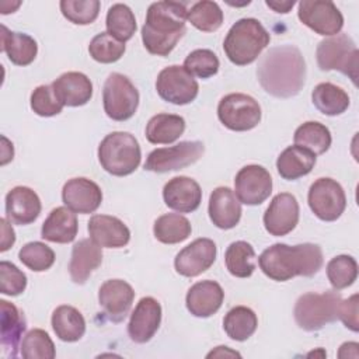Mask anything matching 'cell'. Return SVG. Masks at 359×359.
<instances>
[{
  "instance_id": "6da1fadb",
  "label": "cell",
  "mask_w": 359,
  "mask_h": 359,
  "mask_svg": "<svg viewBox=\"0 0 359 359\" xmlns=\"http://www.w3.org/2000/svg\"><path fill=\"white\" fill-rule=\"evenodd\" d=\"M262 88L278 98H289L302 90L306 79V63L293 45H280L269 49L257 69Z\"/></svg>"
},
{
  "instance_id": "7a4b0ae2",
  "label": "cell",
  "mask_w": 359,
  "mask_h": 359,
  "mask_svg": "<svg viewBox=\"0 0 359 359\" xmlns=\"http://www.w3.org/2000/svg\"><path fill=\"white\" fill-rule=\"evenodd\" d=\"M261 271L276 282H286L294 276H313L323 266L320 245L303 243L297 245L273 244L258 258Z\"/></svg>"
},
{
  "instance_id": "3957f363",
  "label": "cell",
  "mask_w": 359,
  "mask_h": 359,
  "mask_svg": "<svg viewBox=\"0 0 359 359\" xmlns=\"http://www.w3.org/2000/svg\"><path fill=\"white\" fill-rule=\"evenodd\" d=\"M188 10L180 1H156L147 8L142 27L144 48L157 56H167L185 34Z\"/></svg>"
},
{
  "instance_id": "277c9868",
  "label": "cell",
  "mask_w": 359,
  "mask_h": 359,
  "mask_svg": "<svg viewBox=\"0 0 359 359\" xmlns=\"http://www.w3.org/2000/svg\"><path fill=\"white\" fill-rule=\"evenodd\" d=\"M271 41L269 32L255 18H241L229 29L223 49L229 60L237 66L252 63Z\"/></svg>"
},
{
  "instance_id": "5b68a950",
  "label": "cell",
  "mask_w": 359,
  "mask_h": 359,
  "mask_svg": "<svg viewBox=\"0 0 359 359\" xmlns=\"http://www.w3.org/2000/svg\"><path fill=\"white\" fill-rule=\"evenodd\" d=\"M142 151L139 142L129 132H112L98 146L101 167L116 177L132 174L140 164Z\"/></svg>"
},
{
  "instance_id": "8992f818",
  "label": "cell",
  "mask_w": 359,
  "mask_h": 359,
  "mask_svg": "<svg viewBox=\"0 0 359 359\" xmlns=\"http://www.w3.org/2000/svg\"><path fill=\"white\" fill-rule=\"evenodd\" d=\"M341 300L337 292L304 293L294 304V320L304 331H318L338 318Z\"/></svg>"
},
{
  "instance_id": "52a82bcc",
  "label": "cell",
  "mask_w": 359,
  "mask_h": 359,
  "mask_svg": "<svg viewBox=\"0 0 359 359\" xmlns=\"http://www.w3.org/2000/svg\"><path fill=\"white\" fill-rule=\"evenodd\" d=\"M317 63L321 70H339L346 74L353 84L358 83L359 52L353 39L346 34H337L318 43Z\"/></svg>"
},
{
  "instance_id": "ba28073f",
  "label": "cell",
  "mask_w": 359,
  "mask_h": 359,
  "mask_svg": "<svg viewBox=\"0 0 359 359\" xmlns=\"http://www.w3.org/2000/svg\"><path fill=\"white\" fill-rule=\"evenodd\" d=\"M102 101L105 114L114 121L132 118L139 105V93L133 83L121 73H111L104 83Z\"/></svg>"
},
{
  "instance_id": "9c48e42d",
  "label": "cell",
  "mask_w": 359,
  "mask_h": 359,
  "mask_svg": "<svg viewBox=\"0 0 359 359\" xmlns=\"http://www.w3.org/2000/svg\"><path fill=\"white\" fill-rule=\"evenodd\" d=\"M217 116L227 129L245 132L259 123L261 107L251 95L231 93L219 101Z\"/></svg>"
},
{
  "instance_id": "30bf717a",
  "label": "cell",
  "mask_w": 359,
  "mask_h": 359,
  "mask_svg": "<svg viewBox=\"0 0 359 359\" xmlns=\"http://www.w3.org/2000/svg\"><path fill=\"white\" fill-rule=\"evenodd\" d=\"M205 151V146L199 140L180 142L171 147L153 150L144 163V170L153 172H168L181 170L196 163Z\"/></svg>"
},
{
  "instance_id": "8fae6325",
  "label": "cell",
  "mask_w": 359,
  "mask_h": 359,
  "mask_svg": "<svg viewBox=\"0 0 359 359\" xmlns=\"http://www.w3.org/2000/svg\"><path fill=\"white\" fill-rule=\"evenodd\" d=\"M307 201L311 212L324 222L337 220L346 206L344 188L332 178L316 180L309 189Z\"/></svg>"
},
{
  "instance_id": "7c38bea8",
  "label": "cell",
  "mask_w": 359,
  "mask_h": 359,
  "mask_svg": "<svg viewBox=\"0 0 359 359\" xmlns=\"http://www.w3.org/2000/svg\"><path fill=\"white\" fill-rule=\"evenodd\" d=\"M156 90L164 101L175 105H185L196 98L199 86L184 66L172 65L164 67L158 73Z\"/></svg>"
},
{
  "instance_id": "4fadbf2b",
  "label": "cell",
  "mask_w": 359,
  "mask_h": 359,
  "mask_svg": "<svg viewBox=\"0 0 359 359\" xmlns=\"http://www.w3.org/2000/svg\"><path fill=\"white\" fill-rule=\"evenodd\" d=\"M299 20L320 35H337L344 27V17L330 0H302Z\"/></svg>"
},
{
  "instance_id": "5bb4252c",
  "label": "cell",
  "mask_w": 359,
  "mask_h": 359,
  "mask_svg": "<svg viewBox=\"0 0 359 359\" xmlns=\"http://www.w3.org/2000/svg\"><path fill=\"white\" fill-rule=\"evenodd\" d=\"M237 199L250 206L261 205L272 192V178L266 168L258 164L243 167L234 178Z\"/></svg>"
},
{
  "instance_id": "9a60e30c",
  "label": "cell",
  "mask_w": 359,
  "mask_h": 359,
  "mask_svg": "<svg viewBox=\"0 0 359 359\" xmlns=\"http://www.w3.org/2000/svg\"><path fill=\"white\" fill-rule=\"evenodd\" d=\"M216 244L213 240L202 237L184 247L174 259L175 271L187 278H194L208 271L216 259Z\"/></svg>"
},
{
  "instance_id": "2e32d148",
  "label": "cell",
  "mask_w": 359,
  "mask_h": 359,
  "mask_svg": "<svg viewBox=\"0 0 359 359\" xmlns=\"http://www.w3.org/2000/svg\"><path fill=\"white\" fill-rule=\"evenodd\" d=\"M299 222V203L294 195L280 192L273 196L264 213L265 230L276 237L290 233Z\"/></svg>"
},
{
  "instance_id": "e0dca14e",
  "label": "cell",
  "mask_w": 359,
  "mask_h": 359,
  "mask_svg": "<svg viewBox=\"0 0 359 359\" xmlns=\"http://www.w3.org/2000/svg\"><path fill=\"white\" fill-rule=\"evenodd\" d=\"M63 203L74 213H93L102 202L101 188L91 180L77 177L69 180L62 189Z\"/></svg>"
},
{
  "instance_id": "ac0fdd59",
  "label": "cell",
  "mask_w": 359,
  "mask_h": 359,
  "mask_svg": "<svg viewBox=\"0 0 359 359\" xmlns=\"http://www.w3.org/2000/svg\"><path fill=\"white\" fill-rule=\"evenodd\" d=\"M135 299V290L122 279L105 280L98 290V302L104 313L114 323L122 321L129 313Z\"/></svg>"
},
{
  "instance_id": "d6986e66",
  "label": "cell",
  "mask_w": 359,
  "mask_h": 359,
  "mask_svg": "<svg viewBox=\"0 0 359 359\" xmlns=\"http://www.w3.org/2000/svg\"><path fill=\"white\" fill-rule=\"evenodd\" d=\"M161 323L160 303L147 296L142 297L136 304L128 324V334L133 342L144 344L157 332Z\"/></svg>"
},
{
  "instance_id": "ffe728a7",
  "label": "cell",
  "mask_w": 359,
  "mask_h": 359,
  "mask_svg": "<svg viewBox=\"0 0 359 359\" xmlns=\"http://www.w3.org/2000/svg\"><path fill=\"white\" fill-rule=\"evenodd\" d=\"M163 198L170 209L180 213H191L202 202V189L189 177H174L164 185Z\"/></svg>"
},
{
  "instance_id": "44dd1931",
  "label": "cell",
  "mask_w": 359,
  "mask_h": 359,
  "mask_svg": "<svg viewBox=\"0 0 359 359\" xmlns=\"http://www.w3.org/2000/svg\"><path fill=\"white\" fill-rule=\"evenodd\" d=\"M88 234L93 241L105 248H121L130 240V231L126 224L109 215L91 216L88 220Z\"/></svg>"
},
{
  "instance_id": "7402d4cb",
  "label": "cell",
  "mask_w": 359,
  "mask_h": 359,
  "mask_svg": "<svg viewBox=\"0 0 359 359\" xmlns=\"http://www.w3.org/2000/svg\"><path fill=\"white\" fill-rule=\"evenodd\" d=\"M224 292L215 280H201L192 285L187 293L185 303L188 311L201 318L213 316L223 303Z\"/></svg>"
},
{
  "instance_id": "603a6c76",
  "label": "cell",
  "mask_w": 359,
  "mask_h": 359,
  "mask_svg": "<svg viewBox=\"0 0 359 359\" xmlns=\"http://www.w3.org/2000/svg\"><path fill=\"white\" fill-rule=\"evenodd\" d=\"M209 217L212 223L223 230L233 229L241 219V205L229 187H217L209 198Z\"/></svg>"
},
{
  "instance_id": "cb8c5ba5",
  "label": "cell",
  "mask_w": 359,
  "mask_h": 359,
  "mask_svg": "<svg viewBox=\"0 0 359 359\" xmlns=\"http://www.w3.org/2000/svg\"><path fill=\"white\" fill-rule=\"evenodd\" d=\"M41 213L39 196L28 187H14L6 195L7 220L15 224H29Z\"/></svg>"
},
{
  "instance_id": "d4e9b609",
  "label": "cell",
  "mask_w": 359,
  "mask_h": 359,
  "mask_svg": "<svg viewBox=\"0 0 359 359\" xmlns=\"http://www.w3.org/2000/svg\"><path fill=\"white\" fill-rule=\"evenodd\" d=\"M59 101L67 107H81L93 97L91 80L80 72H67L60 74L52 83Z\"/></svg>"
},
{
  "instance_id": "484cf974",
  "label": "cell",
  "mask_w": 359,
  "mask_h": 359,
  "mask_svg": "<svg viewBox=\"0 0 359 359\" xmlns=\"http://www.w3.org/2000/svg\"><path fill=\"white\" fill-rule=\"evenodd\" d=\"M102 262L101 247L91 238H83L73 245L69 273L74 283L83 285Z\"/></svg>"
},
{
  "instance_id": "4316f807",
  "label": "cell",
  "mask_w": 359,
  "mask_h": 359,
  "mask_svg": "<svg viewBox=\"0 0 359 359\" xmlns=\"http://www.w3.org/2000/svg\"><path fill=\"white\" fill-rule=\"evenodd\" d=\"M79 230L76 213L67 206H57L52 209L42 224L41 237L50 243L66 244L72 243Z\"/></svg>"
},
{
  "instance_id": "83f0119b",
  "label": "cell",
  "mask_w": 359,
  "mask_h": 359,
  "mask_svg": "<svg viewBox=\"0 0 359 359\" xmlns=\"http://www.w3.org/2000/svg\"><path fill=\"white\" fill-rule=\"evenodd\" d=\"M316 165V154L300 146L286 147L276 160V170L285 180L293 181L307 175Z\"/></svg>"
},
{
  "instance_id": "f1b7e54d",
  "label": "cell",
  "mask_w": 359,
  "mask_h": 359,
  "mask_svg": "<svg viewBox=\"0 0 359 359\" xmlns=\"http://www.w3.org/2000/svg\"><path fill=\"white\" fill-rule=\"evenodd\" d=\"M1 52H6L8 60L17 66H27L34 62L38 53V45L32 36L24 32L8 31L1 25Z\"/></svg>"
},
{
  "instance_id": "f546056e",
  "label": "cell",
  "mask_w": 359,
  "mask_h": 359,
  "mask_svg": "<svg viewBox=\"0 0 359 359\" xmlns=\"http://www.w3.org/2000/svg\"><path fill=\"white\" fill-rule=\"evenodd\" d=\"M185 130V121L174 114H157L146 125V139L153 144H168L180 139Z\"/></svg>"
},
{
  "instance_id": "4dcf8cb0",
  "label": "cell",
  "mask_w": 359,
  "mask_h": 359,
  "mask_svg": "<svg viewBox=\"0 0 359 359\" xmlns=\"http://www.w3.org/2000/svg\"><path fill=\"white\" fill-rule=\"evenodd\" d=\"M52 328L60 341L76 342L86 332V320L76 307L63 304L52 314Z\"/></svg>"
},
{
  "instance_id": "1f68e13d",
  "label": "cell",
  "mask_w": 359,
  "mask_h": 359,
  "mask_svg": "<svg viewBox=\"0 0 359 359\" xmlns=\"http://www.w3.org/2000/svg\"><path fill=\"white\" fill-rule=\"evenodd\" d=\"M1 346L10 356L17 355V348L22 332L25 331V320L22 313L10 302L1 300Z\"/></svg>"
},
{
  "instance_id": "d6a6232c",
  "label": "cell",
  "mask_w": 359,
  "mask_h": 359,
  "mask_svg": "<svg viewBox=\"0 0 359 359\" xmlns=\"http://www.w3.org/2000/svg\"><path fill=\"white\" fill-rule=\"evenodd\" d=\"M314 107L324 115L337 116L349 107V95L341 87L332 83H320L311 93Z\"/></svg>"
},
{
  "instance_id": "836d02e7",
  "label": "cell",
  "mask_w": 359,
  "mask_h": 359,
  "mask_svg": "<svg viewBox=\"0 0 359 359\" xmlns=\"http://www.w3.org/2000/svg\"><path fill=\"white\" fill-rule=\"evenodd\" d=\"M331 140L330 129L325 125L314 121H309L300 125L294 130L293 136L296 146L307 149L316 156L325 153L331 146Z\"/></svg>"
},
{
  "instance_id": "e575fe53",
  "label": "cell",
  "mask_w": 359,
  "mask_h": 359,
  "mask_svg": "<svg viewBox=\"0 0 359 359\" xmlns=\"http://www.w3.org/2000/svg\"><path fill=\"white\" fill-rule=\"evenodd\" d=\"M192 227L189 220L180 213H167L154 222V237L164 244H177L191 236Z\"/></svg>"
},
{
  "instance_id": "d590c367",
  "label": "cell",
  "mask_w": 359,
  "mask_h": 359,
  "mask_svg": "<svg viewBox=\"0 0 359 359\" xmlns=\"http://www.w3.org/2000/svg\"><path fill=\"white\" fill-rule=\"evenodd\" d=\"M257 314L245 306L233 307L223 318V328L229 338L234 341L248 339L257 330Z\"/></svg>"
},
{
  "instance_id": "8d00e7d4",
  "label": "cell",
  "mask_w": 359,
  "mask_h": 359,
  "mask_svg": "<svg viewBox=\"0 0 359 359\" xmlns=\"http://www.w3.org/2000/svg\"><path fill=\"white\" fill-rule=\"evenodd\" d=\"M224 262L233 276L248 278L255 269V251L247 241H234L226 250Z\"/></svg>"
},
{
  "instance_id": "74e56055",
  "label": "cell",
  "mask_w": 359,
  "mask_h": 359,
  "mask_svg": "<svg viewBox=\"0 0 359 359\" xmlns=\"http://www.w3.org/2000/svg\"><path fill=\"white\" fill-rule=\"evenodd\" d=\"M107 32L123 42L129 41L136 32V18L133 11L122 3L112 4L107 13Z\"/></svg>"
},
{
  "instance_id": "f35d334b",
  "label": "cell",
  "mask_w": 359,
  "mask_h": 359,
  "mask_svg": "<svg viewBox=\"0 0 359 359\" xmlns=\"http://www.w3.org/2000/svg\"><path fill=\"white\" fill-rule=\"evenodd\" d=\"M187 20L199 31L213 32L223 24V11L217 3L202 0L191 7Z\"/></svg>"
},
{
  "instance_id": "ab89813d",
  "label": "cell",
  "mask_w": 359,
  "mask_h": 359,
  "mask_svg": "<svg viewBox=\"0 0 359 359\" xmlns=\"http://www.w3.org/2000/svg\"><path fill=\"white\" fill-rule=\"evenodd\" d=\"M327 276L335 290L351 286L358 276V264L351 255H337L327 264Z\"/></svg>"
},
{
  "instance_id": "60d3db41",
  "label": "cell",
  "mask_w": 359,
  "mask_h": 359,
  "mask_svg": "<svg viewBox=\"0 0 359 359\" xmlns=\"http://www.w3.org/2000/svg\"><path fill=\"white\" fill-rule=\"evenodd\" d=\"M21 356L25 359H53L56 351L48 332L41 328L28 331L21 342Z\"/></svg>"
},
{
  "instance_id": "b9f144b4",
  "label": "cell",
  "mask_w": 359,
  "mask_h": 359,
  "mask_svg": "<svg viewBox=\"0 0 359 359\" xmlns=\"http://www.w3.org/2000/svg\"><path fill=\"white\" fill-rule=\"evenodd\" d=\"M90 56L100 63H114L125 53V43L108 32L97 34L88 45Z\"/></svg>"
},
{
  "instance_id": "7bdbcfd3",
  "label": "cell",
  "mask_w": 359,
  "mask_h": 359,
  "mask_svg": "<svg viewBox=\"0 0 359 359\" xmlns=\"http://www.w3.org/2000/svg\"><path fill=\"white\" fill-rule=\"evenodd\" d=\"M20 261L35 272H42L49 269L55 262V252L50 247L41 241H31L22 245L18 251Z\"/></svg>"
},
{
  "instance_id": "ee69618b",
  "label": "cell",
  "mask_w": 359,
  "mask_h": 359,
  "mask_svg": "<svg viewBox=\"0 0 359 359\" xmlns=\"http://www.w3.org/2000/svg\"><path fill=\"white\" fill-rule=\"evenodd\" d=\"M60 11L65 18L77 25H87L97 20L100 13L98 0H62Z\"/></svg>"
},
{
  "instance_id": "f6af8a7d",
  "label": "cell",
  "mask_w": 359,
  "mask_h": 359,
  "mask_svg": "<svg viewBox=\"0 0 359 359\" xmlns=\"http://www.w3.org/2000/svg\"><path fill=\"white\" fill-rule=\"evenodd\" d=\"M184 67L192 76L208 79L217 73L219 59L210 49H195L185 57Z\"/></svg>"
},
{
  "instance_id": "bcb514c9",
  "label": "cell",
  "mask_w": 359,
  "mask_h": 359,
  "mask_svg": "<svg viewBox=\"0 0 359 359\" xmlns=\"http://www.w3.org/2000/svg\"><path fill=\"white\" fill-rule=\"evenodd\" d=\"M63 104L56 97L52 84L38 86L31 94V108L39 116H53L62 112Z\"/></svg>"
},
{
  "instance_id": "7dc6e473",
  "label": "cell",
  "mask_w": 359,
  "mask_h": 359,
  "mask_svg": "<svg viewBox=\"0 0 359 359\" xmlns=\"http://www.w3.org/2000/svg\"><path fill=\"white\" fill-rule=\"evenodd\" d=\"M27 287V276L14 264L0 262V290L7 296H18Z\"/></svg>"
},
{
  "instance_id": "c3c4849f",
  "label": "cell",
  "mask_w": 359,
  "mask_h": 359,
  "mask_svg": "<svg viewBox=\"0 0 359 359\" xmlns=\"http://www.w3.org/2000/svg\"><path fill=\"white\" fill-rule=\"evenodd\" d=\"M338 318L345 324L346 328L353 332L359 331V320H358V294H352L346 300H341L338 307Z\"/></svg>"
},
{
  "instance_id": "681fc988",
  "label": "cell",
  "mask_w": 359,
  "mask_h": 359,
  "mask_svg": "<svg viewBox=\"0 0 359 359\" xmlns=\"http://www.w3.org/2000/svg\"><path fill=\"white\" fill-rule=\"evenodd\" d=\"M0 224H1V233H3L0 251L4 252V251H7V250L14 244L15 236H14V230H13V227L10 226V223H8L7 219H1V220H0Z\"/></svg>"
},
{
  "instance_id": "f907efd6",
  "label": "cell",
  "mask_w": 359,
  "mask_h": 359,
  "mask_svg": "<svg viewBox=\"0 0 359 359\" xmlns=\"http://www.w3.org/2000/svg\"><path fill=\"white\" fill-rule=\"evenodd\" d=\"M339 358H359V345L358 342H345L338 351Z\"/></svg>"
},
{
  "instance_id": "816d5d0a",
  "label": "cell",
  "mask_w": 359,
  "mask_h": 359,
  "mask_svg": "<svg viewBox=\"0 0 359 359\" xmlns=\"http://www.w3.org/2000/svg\"><path fill=\"white\" fill-rule=\"evenodd\" d=\"M265 4L272 8L273 11L276 13H282V14H286L290 11V8L294 6V1L293 0H287V1H273V0H266Z\"/></svg>"
},
{
  "instance_id": "f5cc1de1",
  "label": "cell",
  "mask_w": 359,
  "mask_h": 359,
  "mask_svg": "<svg viewBox=\"0 0 359 359\" xmlns=\"http://www.w3.org/2000/svg\"><path fill=\"white\" fill-rule=\"evenodd\" d=\"M1 142H3V150H1V154H3V158H1V164H7L10 160H13V156H14V150H13V143H10L7 140V137H1Z\"/></svg>"
},
{
  "instance_id": "db71d44e",
  "label": "cell",
  "mask_w": 359,
  "mask_h": 359,
  "mask_svg": "<svg viewBox=\"0 0 359 359\" xmlns=\"http://www.w3.org/2000/svg\"><path fill=\"white\" fill-rule=\"evenodd\" d=\"M223 358V356H241L238 352H236V351H231L230 348H227V346H217L215 351H212V352H209L208 353V358Z\"/></svg>"
}]
</instances>
